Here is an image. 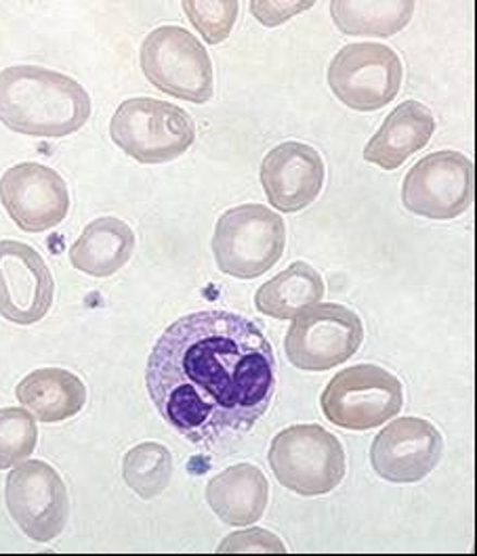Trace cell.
I'll return each instance as SVG.
<instances>
[{
	"label": "cell",
	"mask_w": 477,
	"mask_h": 556,
	"mask_svg": "<svg viewBox=\"0 0 477 556\" xmlns=\"http://www.w3.org/2000/svg\"><path fill=\"white\" fill-rule=\"evenodd\" d=\"M146 384L162 420L206 450L253 431L276 393V355L261 326L231 311H196L152 346Z\"/></svg>",
	"instance_id": "6da1fadb"
},
{
	"label": "cell",
	"mask_w": 477,
	"mask_h": 556,
	"mask_svg": "<svg viewBox=\"0 0 477 556\" xmlns=\"http://www.w3.org/2000/svg\"><path fill=\"white\" fill-rule=\"evenodd\" d=\"M91 118V97L74 78L40 67L0 72V123L30 137H67Z\"/></svg>",
	"instance_id": "7a4b0ae2"
},
{
	"label": "cell",
	"mask_w": 477,
	"mask_h": 556,
	"mask_svg": "<svg viewBox=\"0 0 477 556\" xmlns=\"http://www.w3.org/2000/svg\"><path fill=\"white\" fill-rule=\"evenodd\" d=\"M110 137L135 162L164 164L190 150L196 124L186 110L168 101L135 97L114 112Z\"/></svg>",
	"instance_id": "3957f363"
},
{
	"label": "cell",
	"mask_w": 477,
	"mask_h": 556,
	"mask_svg": "<svg viewBox=\"0 0 477 556\" xmlns=\"http://www.w3.org/2000/svg\"><path fill=\"white\" fill-rule=\"evenodd\" d=\"M269 466L290 492L303 497L330 494L346 477L341 441L318 425H294L274 437Z\"/></svg>",
	"instance_id": "277c9868"
},
{
	"label": "cell",
	"mask_w": 477,
	"mask_h": 556,
	"mask_svg": "<svg viewBox=\"0 0 477 556\" xmlns=\"http://www.w3.org/2000/svg\"><path fill=\"white\" fill-rule=\"evenodd\" d=\"M287 247V227L280 215L263 204H242L223 213L213 254L219 271L236 279H255L267 274Z\"/></svg>",
	"instance_id": "5b68a950"
},
{
	"label": "cell",
	"mask_w": 477,
	"mask_h": 556,
	"mask_svg": "<svg viewBox=\"0 0 477 556\" xmlns=\"http://www.w3.org/2000/svg\"><path fill=\"white\" fill-rule=\"evenodd\" d=\"M319 405L330 425L346 431H371L402 412L404 387L381 366L362 364L330 378Z\"/></svg>",
	"instance_id": "8992f818"
},
{
	"label": "cell",
	"mask_w": 477,
	"mask_h": 556,
	"mask_svg": "<svg viewBox=\"0 0 477 556\" xmlns=\"http://www.w3.org/2000/svg\"><path fill=\"white\" fill-rule=\"evenodd\" d=\"M141 70L162 91L191 103L213 97V62L204 45L186 28L160 26L141 45Z\"/></svg>",
	"instance_id": "52a82bcc"
},
{
	"label": "cell",
	"mask_w": 477,
	"mask_h": 556,
	"mask_svg": "<svg viewBox=\"0 0 477 556\" xmlns=\"http://www.w3.org/2000/svg\"><path fill=\"white\" fill-rule=\"evenodd\" d=\"M362 340L364 326L357 313L337 303H319L294 317L285 351L294 368L326 371L350 362Z\"/></svg>",
	"instance_id": "ba28073f"
},
{
	"label": "cell",
	"mask_w": 477,
	"mask_h": 556,
	"mask_svg": "<svg viewBox=\"0 0 477 556\" xmlns=\"http://www.w3.org/2000/svg\"><path fill=\"white\" fill-rule=\"evenodd\" d=\"M404 78L398 53L379 42L343 47L328 65V85L355 112H377L400 93Z\"/></svg>",
	"instance_id": "9c48e42d"
},
{
	"label": "cell",
	"mask_w": 477,
	"mask_h": 556,
	"mask_svg": "<svg viewBox=\"0 0 477 556\" xmlns=\"http://www.w3.org/2000/svg\"><path fill=\"white\" fill-rule=\"evenodd\" d=\"M402 202L416 217H461L474 204V162L452 150L425 155L404 179Z\"/></svg>",
	"instance_id": "30bf717a"
},
{
	"label": "cell",
	"mask_w": 477,
	"mask_h": 556,
	"mask_svg": "<svg viewBox=\"0 0 477 556\" xmlns=\"http://www.w3.org/2000/svg\"><path fill=\"white\" fill-rule=\"evenodd\" d=\"M4 502L11 519L34 542L55 540L67 523L65 483L58 470L42 460L20 463L9 472Z\"/></svg>",
	"instance_id": "8fae6325"
},
{
	"label": "cell",
	"mask_w": 477,
	"mask_h": 556,
	"mask_svg": "<svg viewBox=\"0 0 477 556\" xmlns=\"http://www.w3.org/2000/svg\"><path fill=\"white\" fill-rule=\"evenodd\" d=\"M0 204L22 231L42 233L67 217L70 193L60 173L45 164L24 162L2 175Z\"/></svg>",
	"instance_id": "7c38bea8"
},
{
	"label": "cell",
	"mask_w": 477,
	"mask_h": 556,
	"mask_svg": "<svg viewBox=\"0 0 477 556\" xmlns=\"http://www.w3.org/2000/svg\"><path fill=\"white\" fill-rule=\"evenodd\" d=\"M55 279L28 244L0 240V315L20 326L40 321L53 305Z\"/></svg>",
	"instance_id": "4fadbf2b"
},
{
	"label": "cell",
	"mask_w": 477,
	"mask_h": 556,
	"mask_svg": "<svg viewBox=\"0 0 477 556\" xmlns=\"http://www.w3.org/2000/svg\"><path fill=\"white\" fill-rule=\"evenodd\" d=\"M444 454L442 433L423 418H398L375 437L371 463L389 483H418Z\"/></svg>",
	"instance_id": "5bb4252c"
},
{
	"label": "cell",
	"mask_w": 477,
	"mask_h": 556,
	"mask_svg": "<svg viewBox=\"0 0 477 556\" xmlns=\"http://www.w3.org/2000/svg\"><path fill=\"white\" fill-rule=\"evenodd\" d=\"M261 186L276 211L299 213L322 191L324 160L307 143H280L261 162Z\"/></svg>",
	"instance_id": "9a60e30c"
},
{
	"label": "cell",
	"mask_w": 477,
	"mask_h": 556,
	"mask_svg": "<svg viewBox=\"0 0 477 556\" xmlns=\"http://www.w3.org/2000/svg\"><path fill=\"white\" fill-rule=\"evenodd\" d=\"M436 132V118L420 101L400 103L364 148V160L382 170L400 168L411 155L420 152Z\"/></svg>",
	"instance_id": "2e32d148"
},
{
	"label": "cell",
	"mask_w": 477,
	"mask_h": 556,
	"mask_svg": "<svg viewBox=\"0 0 477 556\" xmlns=\"http://www.w3.org/2000/svg\"><path fill=\"white\" fill-rule=\"evenodd\" d=\"M206 502L223 523L253 526L267 508L269 483L255 464H236L209 481Z\"/></svg>",
	"instance_id": "e0dca14e"
},
{
	"label": "cell",
	"mask_w": 477,
	"mask_h": 556,
	"mask_svg": "<svg viewBox=\"0 0 477 556\" xmlns=\"http://www.w3.org/2000/svg\"><path fill=\"white\" fill-rule=\"evenodd\" d=\"M133 250L135 233L127 223L116 217H101L89 223L72 244L70 263L91 278H110L127 265Z\"/></svg>",
	"instance_id": "ac0fdd59"
},
{
	"label": "cell",
	"mask_w": 477,
	"mask_h": 556,
	"mask_svg": "<svg viewBox=\"0 0 477 556\" xmlns=\"http://www.w3.org/2000/svg\"><path fill=\"white\" fill-rule=\"evenodd\" d=\"M15 397L40 422H64L80 414L87 403L85 382L62 368H42L28 374L15 389Z\"/></svg>",
	"instance_id": "d6986e66"
},
{
	"label": "cell",
	"mask_w": 477,
	"mask_h": 556,
	"mask_svg": "<svg viewBox=\"0 0 477 556\" xmlns=\"http://www.w3.org/2000/svg\"><path fill=\"white\" fill-rule=\"evenodd\" d=\"M322 296V276L312 265L297 261L256 290L255 307L274 319H292L301 311L318 305Z\"/></svg>",
	"instance_id": "ffe728a7"
},
{
	"label": "cell",
	"mask_w": 477,
	"mask_h": 556,
	"mask_svg": "<svg viewBox=\"0 0 477 556\" xmlns=\"http://www.w3.org/2000/svg\"><path fill=\"white\" fill-rule=\"evenodd\" d=\"M413 13L414 2L411 0L330 2L335 26L350 36H393L409 26Z\"/></svg>",
	"instance_id": "44dd1931"
},
{
	"label": "cell",
	"mask_w": 477,
	"mask_h": 556,
	"mask_svg": "<svg viewBox=\"0 0 477 556\" xmlns=\"http://www.w3.org/2000/svg\"><path fill=\"white\" fill-rule=\"evenodd\" d=\"M173 456L154 441H146L128 450L123 460V479L135 494L143 500L159 497L171 483Z\"/></svg>",
	"instance_id": "7402d4cb"
},
{
	"label": "cell",
	"mask_w": 477,
	"mask_h": 556,
	"mask_svg": "<svg viewBox=\"0 0 477 556\" xmlns=\"http://www.w3.org/2000/svg\"><path fill=\"white\" fill-rule=\"evenodd\" d=\"M38 443L33 414L20 407L0 409V470L24 463Z\"/></svg>",
	"instance_id": "603a6c76"
},
{
	"label": "cell",
	"mask_w": 477,
	"mask_h": 556,
	"mask_svg": "<svg viewBox=\"0 0 477 556\" xmlns=\"http://www.w3.org/2000/svg\"><path fill=\"white\" fill-rule=\"evenodd\" d=\"M190 17L193 28L202 34L209 45H219L229 34L238 20L240 4L236 0L222 2H196L188 0L181 4Z\"/></svg>",
	"instance_id": "cb8c5ba5"
},
{
	"label": "cell",
	"mask_w": 477,
	"mask_h": 556,
	"mask_svg": "<svg viewBox=\"0 0 477 556\" xmlns=\"http://www.w3.org/2000/svg\"><path fill=\"white\" fill-rule=\"evenodd\" d=\"M219 553H287V548L274 533L265 529H249L225 538Z\"/></svg>",
	"instance_id": "d4e9b609"
},
{
	"label": "cell",
	"mask_w": 477,
	"mask_h": 556,
	"mask_svg": "<svg viewBox=\"0 0 477 556\" xmlns=\"http://www.w3.org/2000/svg\"><path fill=\"white\" fill-rule=\"evenodd\" d=\"M314 2H251V11L256 20L267 26V28H276L280 24H285L290 17L299 15L301 11L310 9Z\"/></svg>",
	"instance_id": "484cf974"
}]
</instances>
